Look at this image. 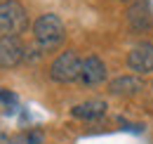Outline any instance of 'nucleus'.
I'll return each mask as SVG.
<instances>
[{
    "mask_svg": "<svg viewBox=\"0 0 153 144\" xmlns=\"http://www.w3.org/2000/svg\"><path fill=\"white\" fill-rule=\"evenodd\" d=\"M127 66L134 73H153V43H141L127 54Z\"/></svg>",
    "mask_w": 153,
    "mask_h": 144,
    "instance_id": "nucleus-6",
    "label": "nucleus"
},
{
    "mask_svg": "<svg viewBox=\"0 0 153 144\" xmlns=\"http://www.w3.org/2000/svg\"><path fill=\"white\" fill-rule=\"evenodd\" d=\"M106 78V64L99 57H87L82 62V71H80V83L85 85H99Z\"/></svg>",
    "mask_w": 153,
    "mask_h": 144,
    "instance_id": "nucleus-7",
    "label": "nucleus"
},
{
    "mask_svg": "<svg viewBox=\"0 0 153 144\" xmlns=\"http://www.w3.org/2000/svg\"><path fill=\"white\" fill-rule=\"evenodd\" d=\"M108 90H111V94H137L141 90V80H137L132 76H120V78L111 80Z\"/></svg>",
    "mask_w": 153,
    "mask_h": 144,
    "instance_id": "nucleus-9",
    "label": "nucleus"
},
{
    "mask_svg": "<svg viewBox=\"0 0 153 144\" xmlns=\"http://www.w3.org/2000/svg\"><path fill=\"white\" fill-rule=\"evenodd\" d=\"M127 24L134 33H146L153 26V14L149 0H134L127 7Z\"/></svg>",
    "mask_w": 153,
    "mask_h": 144,
    "instance_id": "nucleus-4",
    "label": "nucleus"
},
{
    "mask_svg": "<svg viewBox=\"0 0 153 144\" xmlns=\"http://www.w3.org/2000/svg\"><path fill=\"white\" fill-rule=\"evenodd\" d=\"M71 113L76 118H82V121H97V118L106 116V102H101V99H87V102L73 106Z\"/></svg>",
    "mask_w": 153,
    "mask_h": 144,
    "instance_id": "nucleus-8",
    "label": "nucleus"
},
{
    "mask_svg": "<svg viewBox=\"0 0 153 144\" xmlns=\"http://www.w3.org/2000/svg\"><path fill=\"white\" fill-rule=\"evenodd\" d=\"M80 71H82V62H80V57H78L73 50H66V52H61L52 62V66H50V78L54 80V83H73L80 78Z\"/></svg>",
    "mask_w": 153,
    "mask_h": 144,
    "instance_id": "nucleus-3",
    "label": "nucleus"
},
{
    "mask_svg": "<svg viewBox=\"0 0 153 144\" xmlns=\"http://www.w3.org/2000/svg\"><path fill=\"white\" fill-rule=\"evenodd\" d=\"M28 28V14L19 0H2L0 2V33L19 36Z\"/></svg>",
    "mask_w": 153,
    "mask_h": 144,
    "instance_id": "nucleus-2",
    "label": "nucleus"
},
{
    "mask_svg": "<svg viewBox=\"0 0 153 144\" xmlns=\"http://www.w3.org/2000/svg\"><path fill=\"white\" fill-rule=\"evenodd\" d=\"M24 59V45L17 36L0 38V69H14Z\"/></svg>",
    "mask_w": 153,
    "mask_h": 144,
    "instance_id": "nucleus-5",
    "label": "nucleus"
},
{
    "mask_svg": "<svg viewBox=\"0 0 153 144\" xmlns=\"http://www.w3.org/2000/svg\"><path fill=\"white\" fill-rule=\"evenodd\" d=\"M33 36H36V43L40 45V50H54L61 45L66 28L57 14H40L33 24Z\"/></svg>",
    "mask_w": 153,
    "mask_h": 144,
    "instance_id": "nucleus-1",
    "label": "nucleus"
},
{
    "mask_svg": "<svg viewBox=\"0 0 153 144\" xmlns=\"http://www.w3.org/2000/svg\"><path fill=\"white\" fill-rule=\"evenodd\" d=\"M118 123H120V128H123V130H130V132H134V135L144 132V125H139V123H127L125 118H118Z\"/></svg>",
    "mask_w": 153,
    "mask_h": 144,
    "instance_id": "nucleus-12",
    "label": "nucleus"
},
{
    "mask_svg": "<svg viewBox=\"0 0 153 144\" xmlns=\"http://www.w3.org/2000/svg\"><path fill=\"white\" fill-rule=\"evenodd\" d=\"M0 104L7 109V113L10 111H14L17 109V104H19V99H17V94L14 92H10V90H2L0 88Z\"/></svg>",
    "mask_w": 153,
    "mask_h": 144,
    "instance_id": "nucleus-11",
    "label": "nucleus"
},
{
    "mask_svg": "<svg viewBox=\"0 0 153 144\" xmlns=\"http://www.w3.org/2000/svg\"><path fill=\"white\" fill-rule=\"evenodd\" d=\"M10 144H42V132L40 130H24L10 137Z\"/></svg>",
    "mask_w": 153,
    "mask_h": 144,
    "instance_id": "nucleus-10",
    "label": "nucleus"
},
{
    "mask_svg": "<svg viewBox=\"0 0 153 144\" xmlns=\"http://www.w3.org/2000/svg\"><path fill=\"white\" fill-rule=\"evenodd\" d=\"M123 2H127V0H123Z\"/></svg>",
    "mask_w": 153,
    "mask_h": 144,
    "instance_id": "nucleus-13",
    "label": "nucleus"
}]
</instances>
